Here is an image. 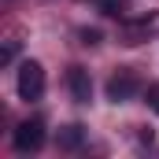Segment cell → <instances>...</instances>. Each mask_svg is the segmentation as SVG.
Returning a JSON list of instances; mask_svg holds the SVG:
<instances>
[{
    "mask_svg": "<svg viewBox=\"0 0 159 159\" xmlns=\"http://www.w3.org/2000/svg\"><path fill=\"white\" fill-rule=\"evenodd\" d=\"M41 93H44V67L37 59H26L19 67V96L22 100H41Z\"/></svg>",
    "mask_w": 159,
    "mask_h": 159,
    "instance_id": "6da1fadb",
    "label": "cell"
},
{
    "mask_svg": "<svg viewBox=\"0 0 159 159\" xmlns=\"http://www.w3.org/2000/svg\"><path fill=\"white\" fill-rule=\"evenodd\" d=\"M11 144H15V152H37L41 144H44V122L41 119H26L19 122V129L11 133Z\"/></svg>",
    "mask_w": 159,
    "mask_h": 159,
    "instance_id": "7a4b0ae2",
    "label": "cell"
},
{
    "mask_svg": "<svg viewBox=\"0 0 159 159\" xmlns=\"http://www.w3.org/2000/svg\"><path fill=\"white\" fill-rule=\"evenodd\" d=\"M141 89V81H137V74L133 70H115L111 78H107V100H115V104H122V100H129L133 93Z\"/></svg>",
    "mask_w": 159,
    "mask_h": 159,
    "instance_id": "3957f363",
    "label": "cell"
},
{
    "mask_svg": "<svg viewBox=\"0 0 159 159\" xmlns=\"http://www.w3.org/2000/svg\"><path fill=\"white\" fill-rule=\"evenodd\" d=\"M67 89H70V96L78 104H89L93 100V78H89V70L85 67H70L67 70Z\"/></svg>",
    "mask_w": 159,
    "mask_h": 159,
    "instance_id": "277c9868",
    "label": "cell"
},
{
    "mask_svg": "<svg viewBox=\"0 0 159 159\" xmlns=\"http://www.w3.org/2000/svg\"><path fill=\"white\" fill-rule=\"evenodd\" d=\"M56 141H59V148H63V152H74V148H81V144H85V126H81V122L63 126Z\"/></svg>",
    "mask_w": 159,
    "mask_h": 159,
    "instance_id": "5b68a950",
    "label": "cell"
},
{
    "mask_svg": "<svg viewBox=\"0 0 159 159\" xmlns=\"http://www.w3.org/2000/svg\"><path fill=\"white\" fill-rule=\"evenodd\" d=\"M96 4H100L104 15H122L126 11V0H96Z\"/></svg>",
    "mask_w": 159,
    "mask_h": 159,
    "instance_id": "8992f818",
    "label": "cell"
},
{
    "mask_svg": "<svg viewBox=\"0 0 159 159\" xmlns=\"http://www.w3.org/2000/svg\"><path fill=\"white\" fill-rule=\"evenodd\" d=\"M144 104H148V107H152V111L159 115V81H156V85H148V89H144Z\"/></svg>",
    "mask_w": 159,
    "mask_h": 159,
    "instance_id": "52a82bcc",
    "label": "cell"
},
{
    "mask_svg": "<svg viewBox=\"0 0 159 159\" xmlns=\"http://www.w3.org/2000/svg\"><path fill=\"white\" fill-rule=\"evenodd\" d=\"M100 41V30H81V44H96Z\"/></svg>",
    "mask_w": 159,
    "mask_h": 159,
    "instance_id": "ba28073f",
    "label": "cell"
},
{
    "mask_svg": "<svg viewBox=\"0 0 159 159\" xmlns=\"http://www.w3.org/2000/svg\"><path fill=\"white\" fill-rule=\"evenodd\" d=\"M11 59H15V41H11V44L0 52V63H11Z\"/></svg>",
    "mask_w": 159,
    "mask_h": 159,
    "instance_id": "9c48e42d",
    "label": "cell"
}]
</instances>
